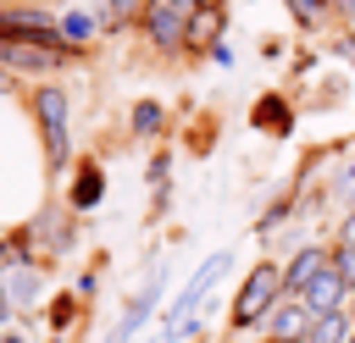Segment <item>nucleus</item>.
<instances>
[{"label":"nucleus","instance_id":"f257e3e1","mask_svg":"<svg viewBox=\"0 0 355 343\" xmlns=\"http://www.w3.org/2000/svg\"><path fill=\"white\" fill-rule=\"evenodd\" d=\"M227 271H233V254H227V249H216V254H205V260L194 266V277L183 282V293H178V299H172V310H166L161 343H183V337H194V332H200V310H205L211 288H216Z\"/></svg>","mask_w":355,"mask_h":343},{"label":"nucleus","instance_id":"f03ea898","mask_svg":"<svg viewBox=\"0 0 355 343\" xmlns=\"http://www.w3.org/2000/svg\"><path fill=\"white\" fill-rule=\"evenodd\" d=\"M283 299V260H255L233 293V310H227V326L233 332H261V321L272 315V304Z\"/></svg>","mask_w":355,"mask_h":343},{"label":"nucleus","instance_id":"7ed1b4c3","mask_svg":"<svg viewBox=\"0 0 355 343\" xmlns=\"http://www.w3.org/2000/svg\"><path fill=\"white\" fill-rule=\"evenodd\" d=\"M33 116H39V133H44V160L50 166H67V94L61 89H39L33 94Z\"/></svg>","mask_w":355,"mask_h":343},{"label":"nucleus","instance_id":"20e7f679","mask_svg":"<svg viewBox=\"0 0 355 343\" xmlns=\"http://www.w3.org/2000/svg\"><path fill=\"white\" fill-rule=\"evenodd\" d=\"M189 17H194V11H183V6H172V0H144L139 28H144V39H150L155 50L178 55V50H183V28H189Z\"/></svg>","mask_w":355,"mask_h":343},{"label":"nucleus","instance_id":"39448f33","mask_svg":"<svg viewBox=\"0 0 355 343\" xmlns=\"http://www.w3.org/2000/svg\"><path fill=\"white\" fill-rule=\"evenodd\" d=\"M161 293H166V271L155 266V271H150V282H144V288L128 299V310H122V321L111 326V337H105V343H133V337H139V326L150 321V310L161 304Z\"/></svg>","mask_w":355,"mask_h":343},{"label":"nucleus","instance_id":"423d86ee","mask_svg":"<svg viewBox=\"0 0 355 343\" xmlns=\"http://www.w3.org/2000/svg\"><path fill=\"white\" fill-rule=\"evenodd\" d=\"M311 321H316V315H311L294 293H283V299L272 304V315L261 321V332H266V343H305V337H311Z\"/></svg>","mask_w":355,"mask_h":343},{"label":"nucleus","instance_id":"0eeeda50","mask_svg":"<svg viewBox=\"0 0 355 343\" xmlns=\"http://www.w3.org/2000/svg\"><path fill=\"white\" fill-rule=\"evenodd\" d=\"M327 260H333V243H300L288 260H283V293H305L322 271H327Z\"/></svg>","mask_w":355,"mask_h":343},{"label":"nucleus","instance_id":"6e6552de","mask_svg":"<svg viewBox=\"0 0 355 343\" xmlns=\"http://www.w3.org/2000/svg\"><path fill=\"white\" fill-rule=\"evenodd\" d=\"M0 61L22 66V72H44V66L72 61V50L67 44H44V39H0Z\"/></svg>","mask_w":355,"mask_h":343},{"label":"nucleus","instance_id":"1a4fd4ad","mask_svg":"<svg viewBox=\"0 0 355 343\" xmlns=\"http://www.w3.org/2000/svg\"><path fill=\"white\" fill-rule=\"evenodd\" d=\"M105 33V17L94 11V6H67L61 17H55V39L67 44V50H78V44H94Z\"/></svg>","mask_w":355,"mask_h":343},{"label":"nucleus","instance_id":"9d476101","mask_svg":"<svg viewBox=\"0 0 355 343\" xmlns=\"http://www.w3.org/2000/svg\"><path fill=\"white\" fill-rule=\"evenodd\" d=\"M222 28H227V11L200 6V11L189 17V28H183V50H189V55H211V50L222 44Z\"/></svg>","mask_w":355,"mask_h":343},{"label":"nucleus","instance_id":"9b49d317","mask_svg":"<svg viewBox=\"0 0 355 343\" xmlns=\"http://www.w3.org/2000/svg\"><path fill=\"white\" fill-rule=\"evenodd\" d=\"M300 304H305L311 315H333V310H349L355 299H349V288L333 277V260H327V271H322V277H316V282L300 293Z\"/></svg>","mask_w":355,"mask_h":343},{"label":"nucleus","instance_id":"f8f14e48","mask_svg":"<svg viewBox=\"0 0 355 343\" xmlns=\"http://www.w3.org/2000/svg\"><path fill=\"white\" fill-rule=\"evenodd\" d=\"M250 122H255L261 133L288 138V127H294V105H288V94H261V105L250 111Z\"/></svg>","mask_w":355,"mask_h":343},{"label":"nucleus","instance_id":"ddd939ff","mask_svg":"<svg viewBox=\"0 0 355 343\" xmlns=\"http://www.w3.org/2000/svg\"><path fill=\"white\" fill-rule=\"evenodd\" d=\"M105 199V172L94 166V160H83L78 172H72V210H94Z\"/></svg>","mask_w":355,"mask_h":343},{"label":"nucleus","instance_id":"4468645a","mask_svg":"<svg viewBox=\"0 0 355 343\" xmlns=\"http://www.w3.org/2000/svg\"><path fill=\"white\" fill-rule=\"evenodd\" d=\"M283 6H288V17H294L300 33H333V28H338L327 0H283Z\"/></svg>","mask_w":355,"mask_h":343},{"label":"nucleus","instance_id":"2eb2a0df","mask_svg":"<svg viewBox=\"0 0 355 343\" xmlns=\"http://www.w3.org/2000/svg\"><path fill=\"white\" fill-rule=\"evenodd\" d=\"M355 332V310H333V315H316L311 321V337L305 343H349Z\"/></svg>","mask_w":355,"mask_h":343},{"label":"nucleus","instance_id":"dca6fc26","mask_svg":"<svg viewBox=\"0 0 355 343\" xmlns=\"http://www.w3.org/2000/svg\"><path fill=\"white\" fill-rule=\"evenodd\" d=\"M128 122H133L139 138H155V133L166 127V105H161V100H133V116H128Z\"/></svg>","mask_w":355,"mask_h":343},{"label":"nucleus","instance_id":"f3484780","mask_svg":"<svg viewBox=\"0 0 355 343\" xmlns=\"http://www.w3.org/2000/svg\"><path fill=\"white\" fill-rule=\"evenodd\" d=\"M0 288H6V299H22V304H33V299H39V271H33V266H17V271H11Z\"/></svg>","mask_w":355,"mask_h":343},{"label":"nucleus","instance_id":"a211bd4d","mask_svg":"<svg viewBox=\"0 0 355 343\" xmlns=\"http://www.w3.org/2000/svg\"><path fill=\"white\" fill-rule=\"evenodd\" d=\"M150 194H155V210L166 205V194H172V160L166 155H155L150 160Z\"/></svg>","mask_w":355,"mask_h":343},{"label":"nucleus","instance_id":"6ab92c4d","mask_svg":"<svg viewBox=\"0 0 355 343\" xmlns=\"http://www.w3.org/2000/svg\"><path fill=\"white\" fill-rule=\"evenodd\" d=\"M327 55H333L338 66H349V72H355V28H333V39H327Z\"/></svg>","mask_w":355,"mask_h":343},{"label":"nucleus","instance_id":"aec40b11","mask_svg":"<svg viewBox=\"0 0 355 343\" xmlns=\"http://www.w3.org/2000/svg\"><path fill=\"white\" fill-rule=\"evenodd\" d=\"M89 6L105 17V28H111V22H128V17H139V11H144V0H89Z\"/></svg>","mask_w":355,"mask_h":343},{"label":"nucleus","instance_id":"412c9836","mask_svg":"<svg viewBox=\"0 0 355 343\" xmlns=\"http://www.w3.org/2000/svg\"><path fill=\"white\" fill-rule=\"evenodd\" d=\"M333 277L349 288V299H355V249H344V243H333Z\"/></svg>","mask_w":355,"mask_h":343},{"label":"nucleus","instance_id":"4be33fe9","mask_svg":"<svg viewBox=\"0 0 355 343\" xmlns=\"http://www.w3.org/2000/svg\"><path fill=\"white\" fill-rule=\"evenodd\" d=\"M333 243L355 249V205H344V216H338V227H333Z\"/></svg>","mask_w":355,"mask_h":343},{"label":"nucleus","instance_id":"5701e85b","mask_svg":"<svg viewBox=\"0 0 355 343\" xmlns=\"http://www.w3.org/2000/svg\"><path fill=\"white\" fill-rule=\"evenodd\" d=\"M72 310H78V299H72V293H61V299L50 304V326H67V321H72Z\"/></svg>","mask_w":355,"mask_h":343},{"label":"nucleus","instance_id":"b1692460","mask_svg":"<svg viewBox=\"0 0 355 343\" xmlns=\"http://www.w3.org/2000/svg\"><path fill=\"white\" fill-rule=\"evenodd\" d=\"M205 61H211V66H233V44H227V39H222V44H216V50H211V55H205Z\"/></svg>","mask_w":355,"mask_h":343},{"label":"nucleus","instance_id":"393cba45","mask_svg":"<svg viewBox=\"0 0 355 343\" xmlns=\"http://www.w3.org/2000/svg\"><path fill=\"white\" fill-rule=\"evenodd\" d=\"M344 194H349V205H355V155H349V166H344Z\"/></svg>","mask_w":355,"mask_h":343},{"label":"nucleus","instance_id":"a878e982","mask_svg":"<svg viewBox=\"0 0 355 343\" xmlns=\"http://www.w3.org/2000/svg\"><path fill=\"white\" fill-rule=\"evenodd\" d=\"M11 321V299H6V288H0V326Z\"/></svg>","mask_w":355,"mask_h":343},{"label":"nucleus","instance_id":"bb28decb","mask_svg":"<svg viewBox=\"0 0 355 343\" xmlns=\"http://www.w3.org/2000/svg\"><path fill=\"white\" fill-rule=\"evenodd\" d=\"M0 343H28V337H17V332H6V337H0Z\"/></svg>","mask_w":355,"mask_h":343},{"label":"nucleus","instance_id":"cd10ccee","mask_svg":"<svg viewBox=\"0 0 355 343\" xmlns=\"http://www.w3.org/2000/svg\"><path fill=\"white\" fill-rule=\"evenodd\" d=\"M349 343H355V332H349Z\"/></svg>","mask_w":355,"mask_h":343}]
</instances>
